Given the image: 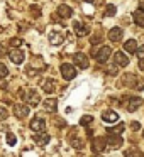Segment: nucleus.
I'll return each mask as SVG.
<instances>
[{"mask_svg": "<svg viewBox=\"0 0 144 157\" xmlns=\"http://www.w3.org/2000/svg\"><path fill=\"white\" fill-rule=\"evenodd\" d=\"M110 52H112V49L109 48V46H102L100 49H93L92 51V56L97 59L98 63H105L107 59L110 58Z\"/></svg>", "mask_w": 144, "mask_h": 157, "instance_id": "f257e3e1", "label": "nucleus"}, {"mask_svg": "<svg viewBox=\"0 0 144 157\" xmlns=\"http://www.w3.org/2000/svg\"><path fill=\"white\" fill-rule=\"evenodd\" d=\"M61 76L66 79V81H70V79H73L76 76V69L73 64H70V63H65V64L61 66Z\"/></svg>", "mask_w": 144, "mask_h": 157, "instance_id": "f03ea898", "label": "nucleus"}, {"mask_svg": "<svg viewBox=\"0 0 144 157\" xmlns=\"http://www.w3.org/2000/svg\"><path fill=\"white\" fill-rule=\"evenodd\" d=\"M26 101L31 106H36V105L41 103V96H39V93L36 91V90H29V91L26 93Z\"/></svg>", "mask_w": 144, "mask_h": 157, "instance_id": "7ed1b4c3", "label": "nucleus"}, {"mask_svg": "<svg viewBox=\"0 0 144 157\" xmlns=\"http://www.w3.org/2000/svg\"><path fill=\"white\" fill-rule=\"evenodd\" d=\"M105 149H107V140L103 139V137H97V139L93 140V144H92V150L95 154H100Z\"/></svg>", "mask_w": 144, "mask_h": 157, "instance_id": "20e7f679", "label": "nucleus"}, {"mask_svg": "<svg viewBox=\"0 0 144 157\" xmlns=\"http://www.w3.org/2000/svg\"><path fill=\"white\" fill-rule=\"evenodd\" d=\"M14 115L17 118H24V117L29 115V106L24 105V103H15L14 105Z\"/></svg>", "mask_w": 144, "mask_h": 157, "instance_id": "39448f33", "label": "nucleus"}, {"mask_svg": "<svg viewBox=\"0 0 144 157\" xmlns=\"http://www.w3.org/2000/svg\"><path fill=\"white\" fill-rule=\"evenodd\" d=\"M9 58H10V61L15 63V64H22V61H24V51H22V49H12V51L9 52Z\"/></svg>", "mask_w": 144, "mask_h": 157, "instance_id": "423d86ee", "label": "nucleus"}, {"mask_svg": "<svg viewBox=\"0 0 144 157\" xmlns=\"http://www.w3.org/2000/svg\"><path fill=\"white\" fill-rule=\"evenodd\" d=\"M73 61H75L76 66H78V68H82V69L88 68V58H86L83 52H76V54L73 56Z\"/></svg>", "mask_w": 144, "mask_h": 157, "instance_id": "0eeeda50", "label": "nucleus"}, {"mask_svg": "<svg viewBox=\"0 0 144 157\" xmlns=\"http://www.w3.org/2000/svg\"><path fill=\"white\" fill-rule=\"evenodd\" d=\"M114 61H115V64L120 66V68H126V66L129 64V58H127V54H124L122 51L114 54Z\"/></svg>", "mask_w": 144, "mask_h": 157, "instance_id": "6e6552de", "label": "nucleus"}, {"mask_svg": "<svg viewBox=\"0 0 144 157\" xmlns=\"http://www.w3.org/2000/svg\"><path fill=\"white\" fill-rule=\"evenodd\" d=\"M73 29H75V34L78 36V37H83V36H86L88 34V25H85L83 22H80V21H76L75 24H73Z\"/></svg>", "mask_w": 144, "mask_h": 157, "instance_id": "1a4fd4ad", "label": "nucleus"}, {"mask_svg": "<svg viewBox=\"0 0 144 157\" xmlns=\"http://www.w3.org/2000/svg\"><path fill=\"white\" fill-rule=\"evenodd\" d=\"M29 127H31V130H34V133H36V132H44L46 122H44L42 118H34V120H31Z\"/></svg>", "mask_w": 144, "mask_h": 157, "instance_id": "9d476101", "label": "nucleus"}, {"mask_svg": "<svg viewBox=\"0 0 144 157\" xmlns=\"http://www.w3.org/2000/svg\"><path fill=\"white\" fill-rule=\"evenodd\" d=\"M102 120L107 123H114L119 120V115H117V112H114V110H105V112L102 113Z\"/></svg>", "mask_w": 144, "mask_h": 157, "instance_id": "9b49d317", "label": "nucleus"}, {"mask_svg": "<svg viewBox=\"0 0 144 157\" xmlns=\"http://www.w3.org/2000/svg\"><path fill=\"white\" fill-rule=\"evenodd\" d=\"M32 139H34V142L38 144V145H46V144H49V135L46 132H36Z\"/></svg>", "mask_w": 144, "mask_h": 157, "instance_id": "f8f14e48", "label": "nucleus"}, {"mask_svg": "<svg viewBox=\"0 0 144 157\" xmlns=\"http://www.w3.org/2000/svg\"><path fill=\"white\" fill-rule=\"evenodd\" d=\"M65 42V34H61V32H53L51 36H49V44L53 46H59Z\"/></svg>", "mask_w": 144, "mask_h": 157, "instance_id": "ddd939ff", "label": "nucleus"}, {"mask_svg": "<svg viewBox=\"0 0 144 157\" xmlns=\"http://www.w3.org/2000/svg\"><path fill=\"white\" fill-rule=\"evenodd\" d=\"M42 91H46L48 95L56 91V81L54 79H44L42 81Z\"/></svg>", "mask_w": 144, "mask_h": 157, "instance_id": "4468645a", "label": "nucleus"}, {"mask_svg": "<svg viewBox=\"0 0 144 157\" xmlns=\"http://www.w3.org/2000/svg\"><path fill=\"white\" fill-rule=\"evenodd\" d=\"M107 144H109L112 149H119V147L124 144V140H122L120 135H110L109 139H107Z\"/></svg>", "mask_w": 144, "mask_h": 157, "instance_id": "2eb2a0df", "label": "nucleus"}, {"mask_svg": "<svg viewBox=\"0 0 144 157\" xmlns=\"http://www.w3.org/2000/svg\"><path fill=\"white\" fill-rule=\"evenodd\" d=\"M109 39L112 42H119L120 39H122V29L120 27H114L109 31Z\"/></svg>", "mask_w": 144, "mask_h": 157, "instance_id": "dca6fc26", "label": "nucleus"}, {"mask_svg": "<svg viewBox=\"0 0 144 157\" xmlns=\"http://www.w3.org/2000/svg\"><path fill=\"white\" fill-rule=\"evenodd\" d=\"M58 15L61 19H68V17H71V15H73V10L68 7V5L63 4V5H59V7H58Z\"/></svg>", "mask_w": 144, "mask_h": 157, "instance_id": "f3484780", "label": "nucleus"}, {"mask_svg": "<svg viewBox=\"0 0 144 157\" xmlns=\"http://www.w3.org/2000/svg\"><path fill=\"white\" fill-rule=\"evenodd\" d=\"M42 105H44V110H46V112H51V113H54L56 108H58V101H56L54 98H48L44 103H42Z\"/></svg>", "mask_w": 144, "mask_h": 157, "instance_id": "a211bd4d", "label": "nucleus"}, {"mask_svg": "<svg viewBox=\"0 0 144 157\" xmlns=\"http://www.w3.org/2000/svg\"><path fill=\"white\" fill-rule=\"evenodd\" d=\"M132 17H134V22H136L137 25L144 27V10H142V9H137V10H134Z\"/></svg>", "mask_w": 144, "mask_h": 157, "instance_id": "6ab92c4d", "label": "nucleus"}, {"mask_svg": "<svg viewBox=\"0 0 144 157\" xmlns=\"http://www.w3.org/2000/svg\"><path fill=\"white\" fill-rule=\"evenodd\" d=\"M141 103H142L141 98H130L129 103H127V110H129V112H136V110L141 106Z\"/></svg>", "mask_w": 144, "mask_h": 157, "instance_id": "aec40b11", "label": "nucleus"}, {"mask_svg": "<svg viewBox=\"0 0 144 157\" xmlns=\"http://www.w3.org/2000/svg\"><path fill=\"white\" fill-rule=\"evenodd\" d=\"M124 49H126L127 52H137V42L134 41V39H129V41H126V44H124Z\"/></svg>", "mask_w": 144, "mask_h": 157, "instance_id": "412c9836", "label": "nucleus"}, {"mask_svg": "<svg viewBox=\"0 0 144 157\" xmlns=\"http://www.w3.org/2000/svg\"><path fill=\"white\" fill-rule=\"evenodd\" d=\"M126 157H144V154L141 152V150L134 149V147H130V149L126 150Z\"/></svg>", "mask_w": 144, "mask_h": 157, "instance_id": "4be33fe9", "label": "nucleus"}, {"mask_svg": "<svg viewBox=\"0 0 144 157\" xmlns=\"http://www.w3.org/2000/svg\"><path fill=\"white\" fill-rule=\"evenodd\" d=\"M124 130V123H119L117 127H112V128H107V132H109V135H120Z\"/></svg>", "mask_w": 144, "mask_h": 157, "instance_id": "5701e85b", "label": "nucleus"}, {"mask_svg": "<svg viewBox=\"0 0 144 157\" xmlns=\"http://www.w3.org/2000/svg\"><path fill=\"white\" fill-rule=\"evenodd\" d=\"M124 85H126V86H137V79H136V76H134V75H126Z\"/></svg>", "mask_w": 144, "mask_h": 157, "instance_id": "b1692460", "label": "nucleus"}, {"mask_svg": "<svg viewBox=\"0 0 144 157\" xmlns=\"http://www.w3.org/2000/svg\"><path fill=\"white\" fill-rule=\"evenodd\" d=\"M32 68L44 69V68H46V64L42 63V59H41V58H34V59H32Z\"/></svg>", "mask_w": 144, "mask_h": 157, "instance_id": "393cba45", "label": "nucleus"}, {"mask_svg": "<svg viewBox=\"0 0 144 157\" xmlns=\"http://www.w3.org/2000/svg\"><path fill=\"white\" fill-rule=\"evenodd\" d=\"M115 12H117V9L114 7V5H107L103 15H105V17H112V15H115Z\"/></svg>", "mask_w": 144, "mask_h": 157, "instance_id": "a878e982", "label": "nucleus"}, {"mask_svg": "<svg viewBox=\"0 0 144 157\" xmlns=\"http://www.w3.org/2000/svg\"><path fill=\"white\" fill-rule=\"evenodd\" d=\"M93 122V117H90V115H83L82 118H80V125H90V123Z\"/></svg>", "mask_w": 144, "mask_h": 157, "instance_id": "bb28decb", "label": "nucleus"}, {"mask_svg": "<svg viewBox=\"0 0 144 157\" xmlns=\"http://www.w3.org/2000/svg\"><path fill=\"white\" fill-rule=\"evenodd\" d=\"M70 144H71L75 149H83V142L80 139H73V137H71V139H70Z\"/></svg>", "mask_w": 144, "mask_h": 157, "instance_id": "cd10ccee", "label": "nucleus"}, {"mask_svg": "<svg viewBox=\"0 0 144 157\" xmlns=\"http://www.w3.org/2000/svg\"><path fill=\"white\" fill-rule=\"evenodd\" d=\"M15 142H17L15 135H14V133H10V132H9V133H7V144H9L10 147H14V145H15Z\"/></svg>", "mask_w": 144, "mask_h": 157, "instance_id": "c85d7f7f", "label": "nucleus"}, {"mask_svg": "<svg viewBox=\"0 0 144 157\" xmlns=\"http://www.w3.org/2000/svg\"><path fill=\"white\" fill-rule=\"evenodd\" d=\"M7 75H9V69H7V66H5L4 63H0V78H5Z\"/></svg>", "mask_w": 144, "mask_h": 157, "instance_id": "c756f323", "label": "nucleus"}, {"mask_svg": "<svg viewBox=\"0 0 144 157\" xmlns=\"http://www.w3.org/2000/svg\"><path fill=\"white\" fill-rule=\"evenodd\" d=\"M31 14L34 15V17H39V15H41V10H39L38 5H31Z\"/></svg>", "mask_w": 144, "mask_h": 157, "instance_id": "7c9ffc66", "label": "nucleus"}, {"mask_svg": "<svg viewBox=\"0 0 144 157\" xmlns=\"http://www.w3.org/2000/svg\"><path fill=\"white\" fill-rule=\"evenodd\" d=\"M7 117H9V112L5 108H2V106H0V122H4Z\"/></svg>", "mask_w": 144, "mask_h": 157, "instance_id": "2f4dec72", "label": "nucleus"}, {"mask_svg": "<svg viewBox=\"0 0 144 157\" xmlns=\"http://www.w3.org/2000/svg\"><path fill=\"white\" fill-rule=\"evenodd\" d=\"M10 46H22V39H19V37L10 39Z\"/></svg>", "mask_w": 144, "mask_h": 157, "instance_id": "473e14b6", "label": "nucleus"}, {"mask_svg": "<svg viewBox=\"0 0 144 157\" xmlns=\"http://www.w3.org/2000/svg\"><path fill=\"white\" fill-rule=\"evenodd\" d=\"M137 58H139V59H144V44L141 46L139 49H137Z\"/></svg>", "mask_w": 144, "mask_h": 157, "instance_id": "72a5a7b5", "label": "nucleus"}, {"mask_svg": "<svg viewBox=\"0 0 144 157\" xmlns=\"http://www.w3.org/2000/svg\"><path fill=\"white\" fill-rule=\"evenodd\" d=\"M98 42H102V37H100V36H93V37H92V44H98Z\"/></svg>", "mask_w": 144, "mask_h": 157, "instance_id": "f704fd0d", "label": "nucleus"}, {"mask_svg": "<svg viewBox=\"0 0 144 157\" xmlns=\"http://www.w3.org/2000/svg\"><path fill=\"white\" fill-rule=\"evenodd\" d=\"M130 128H132V130H139L141 128V123L139 122H132V123H130Z\"/></svg>", "mask_w": 144, "mask_h": 157, "instance_id": "c9c22d12", "label": "nucleus"}, {"mask_svg": "<svg viewBox=\"0 0 144 157\" xmlns=\"http://www.w3.org/2000/svg\"><path fill=\"white\" fill-rule=\"evenodd\" d=\"M139 69H144V59H141V61H139Z\"/></svg>", "mask_w": 144, "mask_h": 157, "instance_id": "e433bc0d", "label": "nucleus"}, {"mask_svg": "<svg viewBox=\"0 0 144 157\" xmlns=\"http://www.w3.org/2000/svg\"><path fill=\"white\" fill-rule=\"evenodd\" d=\"M136 88H137V91H142V90H144V86H142V85H137Z\"/></svg>", "mask_w": 144, "mask_h": 157, "instance_id": "4c0bfd02", "label": "nucleus"}, {"mask_svg": "<svg viewBox=\"0 0 144 157\" xmlns=\"http://www.w3.org/2000/svg\"><path fill=\"white\" fill-rule=\"evenodd\" d=\"M0 54H4V46L0 44Z\"/></svg>", "mask_w": 144, "mask_h": 157, "instance_id": "58836bf2", "label": "nucleus"}, {"mask_svg": "<svg viewBox=\"0 0 144 157\" xmlns=\"http://www.w3.org/2000/svg\"><path fill=\"white\" fill-rule=\"evenodd\" d=\"M85 2H95V0H85Z\"/></svg>", "mask_w": 144, "mask_h": 157, "instance_id": "ea45409f", "label": "nucleus"}, {"mask_svg": "<svg viewBox=\"0 0 144 157\" xmlns=\"http://www.w3.org/2000/svg\"><path fill=\"white\" fill-rule=\"evenodd\" d=\"M142 137H144V130H142Z\"/></svg>", "mask_w": 144, "mask_h": 157, "instance_id": "a19ab883", "label": "nucleus"}, {"mask_svg": "<svg viewBox=\"0 0 144 157\" xmlns=\"http://www.w3.org/2000/svg\"><path fill=\"white\" fill-rule=\"evenodd\" d=\"M95 157H102V155H95Z\"/></svg>", "mask_w": 144, "mask_h": 157, "instance_id": "79ce46f5", "label": "nucleus"}]
</instances>
